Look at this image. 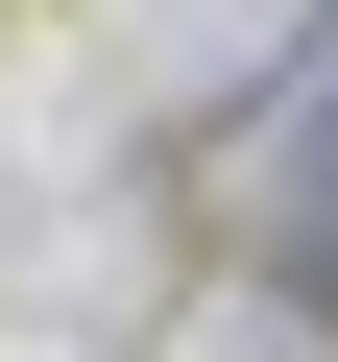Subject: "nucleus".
Returning <instances> with one entry per match:
<instances>
[{
    "label": "nucleus",
    "mask_w": 338,
    "mask_h": 362,
    "mask_svg": "<svg viewBox=\"0 0 338 362\" xmlns=\"http://www.w3.org/2000/svg\"><path fill=\"white\" fill-rule=\"evenodd\" d=\"M266 242H290V290H338V49H314V121L266 169Z\"/></svg>",
    "instance_id": "obj_1"
}]
</instances>
